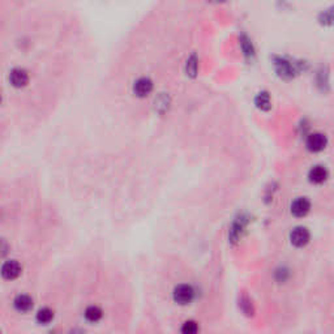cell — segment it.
Here are the masks:
<instances>
[{
  "instance_id": "cell-1",
  "label": "cell",
  "mask_w": 334,
  "mask_h": 334,
  "mask_svg": "<svg viewBox=\"0 0 334 334\" xmlns=\"http://www.w3.org/2000/svg\"><path fill=\"white\" fill-rule=\"evenodd\" d=\"M273 64H274L275 72L285 80L293 79L294 76H295V73L298 72L295 64L291 63L290 60L286 59V58H282V57L274 58Z\"/></svg>"
},
{
  "instance_id": "cell-2",
  "label": "cell",
  "mask_w": 334,
  "mask_h": 334,
  "mask_svg": "<svg viewBox=\"0 0 334 334\" xmlns=\"http://www.w3.org/2000/svg\"><path fill=\"white\" fill-rule=\"evenodd\" d=\"M328 145V137L321 132H313L307 136L306 148L311 153H320Z\"/></svg>"
},
{
  "instance_id": "cell-3",
  "label": "cell",
  "mask_w": 334,
  "mask_h": 334,
  "mask_svg": "<svg viewBox=\"0 0 334 334\" xmlns=\"http://www.w3.org/2000/svg\"><path fill=\"white\" fill-rule=\"evenodd\" d=\"M173 297L175 302L184 306V304L192 302L195 298V291H193L192 286H189V285H179L175 287Z\"/></svg>"
},
{
  "instance_id": "cell-4",
  "label": "cell",
  "mask_w": 334,
  "mask_h": 334,
  "mask_svg": "<svg viewBox=\"0 0 334 334\" xmlns=\"http://www.w3.org/2000/svg\"><path fill=\"white\" fill-rule=\"evenodd\" d=\"M317 24L322 28H333L334 26V3L329 4L317 13Z\"/></svg>"
},
{
  "instance_id": "cell-5",
  "label": "cell",
  "mask_w": 334,
  "mask_h": 334,
  "mask_svg": "<svg viewBox=\"0 0 334 334\" xmlns=\"http://www.w3.org/2000/svg\"><path fill=\"white\" fill-rule=\"evenodd\" d=\"M309 238H311V235H309V231L307 230L306 227H297L290 234L291 244L298 247V248L306 246L307 243L309 242Z\"/></svg>"
},
{
  "instance_id": "cell-6",
  "label": "cell",
  "mask_w": 334,
  "mask_h": 334,
  "mask_svg": "<svg viewBox=\"0 0 334 334\" xmlns=\"http://www.w3.org/2000/svg\"><path fill=\"white\" fill-rule=\"evenodd\" d=\"M21 273V265L16 260H10L6 261L2 266V275L6 280H15L17 278Z\"/></svg>"
},
{
  "instance_id": "cell-7",
  "label": "cell",
  "mask_w": 334,
  "mask_h": 334,
  "mask_svg": "<svg viewBox=\"0 0 334 334\" xmlns=\"http://www.w3.org/2000/svg\"><path fill=\"white\" fill-rule=\"evenodd\" d=\"M10 81L15 88H24L29 82L28 72L24 68H15L10 73Z\"/></svg>"
},
{
  "instance_id": "cell-8",
  "label": "cell",
  "mask_w": 334,
  "mask_h": 334,
  "mask_svg": "<svg viewBox=\"0 0 334 334\" xmlns=\"http://www.w3.org/2000/svg\"><path fill=\"white\" fill-rule=\"evenodd\" d=\"M309 210H311V202L306 197H298L291 204V213L295 217H306L309 213Z\"/></svg>"
},
{
  "instance_id": "cell-9",
  "label": "cell",
  "mask_w": 334,
  "mask_h": 334,
  "mask_svg": "<svg viewBox=\"0 0 334 334\" xmlns=\"http://www.w3.org/2000/svg\"><path fill=\"white\" fill-rule=\"evenodd\" d=\"M133 92L137 97H146L153 92V81L149 77H141L135 82L133 85Z\"/></svg>"
},
{
  "instance_id": "cell-10",
  "label": "cell",
  "mask_w": 334,
  "mask_h": 334,
  "mask_svg": "<svg viewBox=\"0 0 334 334\" xmlns=\"http://www.w3.org/2000/svg\"><path fill=\"white\" fill-rule=\"evenodd\" d=\"M308 179L313 184H321L328 179V170L324 166L312 167L308 173Z\"/></svg>"
},
{
  "instance_id": "cell-11",
  "label": "cell",
  "mask_w": 334,
  "mask_h": 334,
  "mask_svg": "<svg viewBox=\"0 0 334 334\" xmlns=\"http://www.w3.org/2000/svg\"><path fill=\"white\" fill-rule=\"evenodd\" d=\"M13 306L15 308L19 311V312H28L33 308V299L29 295L25 294H21V295H17L13 300Z\"/></svg>"
},
{
  "instance_id": "cell-12",
  "label": "cell",
  "mask_w": 334,
  "mask_h": 334,
  "mask_svg": "<svg viewBox=\"0 0 334 334\" xmlns=\"http://www.w3.org/2000/svg\"><path fill=\"white\" fill-rule=\"evenodd\" d=\"M256 107L261 111H269L271 108V98L268 92H260L255 98Z\"/></svg>"
},
{
  "instance_id": "cell-13",
  "label": "cell",
  "mask_w": 334,
  "mask_h": 334,
  "mask_svg": "<svg viewBox=\"0 0 334 334\" xmlns=\"http://www.w3.org/2000/svg\"><path fill=\"white\" fill-rule=\"evenodd\" d=\"M240 47H242L243 54L246 55L247 58H252L255 55V48H253V44L248 35H240Z\"/></svg>"
},
{
  "instance_id": "cell-14",
  "label": "cell",
  "mask_w": 334,
  "mask_h": 334,
  "mask_svg": "<svg viewBox=\"0 0 334 334\" xmlns=\"http://www.w3.org/2000/svg\"><path fill=\"white\" fill-rule=\"evenodd\" d=\"M85 317L88 321L97 322L102 317V309L97 306H90L85 309Z\"/></svg>"
},
{
  "instance_id": "cell-15",
  "label": "cell",
  "mask_w": 334,
  "mask_h": 334,
  "mask_svg": "<svg viewBox=\"0 0 334 334\" xmlns=\"http://www.w3.org/2000/svg\"><path fill=\"white\" fill-rule=\"evenodd\" d=\"M54 320V311L50 308H42L37 313V321L39 324H48Z\"/></svg>"
},
{
  "instance_id": "cell-16",
  "label": "cell",
  "mask_w": 334,
  "mask_h": 334,
  "mask_svg": "<svg viewBox=\"0 0 334 334\" xmlns=\"http://www.w3.org/2000/svg\"><path fill=\"white\" fill-rule=\"evenodd\" d=\"M197 330H199V325L195 321H186L183 324V326H182V331H183V333L192 334L196 333Z\"/></svg>"
},
{
  "instance_id": "cell-17",
  "label": "cell",
  "mask_w": 334,
  "mask_h": 334,
  "mask_svg": "<svg viewBox=\"0 0 334 334\" xmlns=\"http://www.w3.org/2000/svg\"><path fill=\"white\" fill-rule=\"evenodd\" d=\"M187 63H188L187 64V70H188L189 75H196V72H197V67H199V63H197L196 57L191 58Z\"/></svg>"
}]
</instances>
